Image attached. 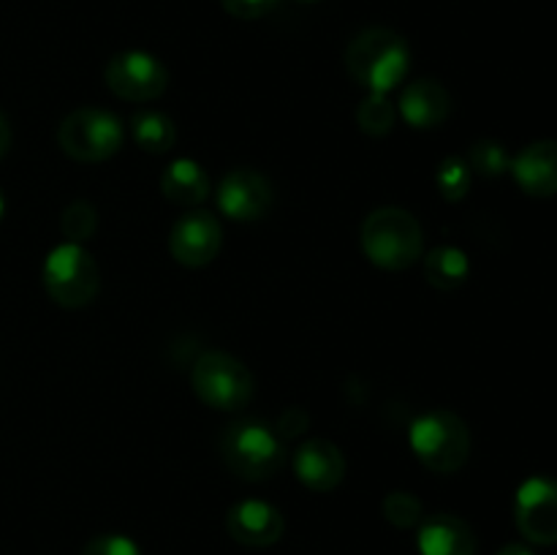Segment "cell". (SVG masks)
I'll use <instances>...</instances> for the list:
<instances>
[{
  "instance_id": "6da1fadb",
  "label": "cell",
  "mask_w": 557,
  "mask_h": 555,
  "mask_svg": "<svg viewBox=\"0 0 557 555\" xmlns=\"http://www.w3.org/2000/svg\"><path fill=\"white\" fill-rule=\"evenodd\" d=\"M343 65L348 76L370 92H389L408 76L411 47L389 27H368L348 41Z\"/></svg>"
},
{
  "instance_id": "7a4b0ae2",
  "label": "cell",
  "mask_w": 557,
  "mask_h": 555,
  "mask_svg": "<svg viewBox=\"0 0 557 555\" xmlns=\"http://www.w3.org/2000/svg\"><path fill=\"white\" fill-rule=\"evenodd\" d=\"M362 250L375 267L400 272L424 254V234L417 218L403 207H379L362 223Z\"/></svg>"
},
{
  "instance_id": "3957f363",
  "label": "cell",
  "mask_w": 557,
  "mask_h": 555,
  "mask_svg": "<svg viewBox=\"0 0 557 555\" xmlns=\"http://www.w3.org/2000/svg\"><path fill=\"white\" fill-rule=\"evenodd\" d=\"M408 444L424 468L435 473H455L471 455V430L455 411L435 408L413 419Z\"/></svg>"
},
{
  "instance_id": "277c9868",
  "label": "cell",
  "mask_w": 557,
  "mask_h": 555,
  "mask_svg": "<svg viewBox=\"0 0 557 555\" xmlns=\"http://www.w3.org/2000/svg\"><path fill=\"white\" fill-rule=\"evenodd\" d=\"M44 288L60 308H85L101 288L96 259L79 243H60L44 259Z\"/></svg>"
},
{
  "instance_id": "5b68a950",
  "label": "cell",
  "mask_w": 557,
  "mask_h": 555,
  "mask_svg": "<svg viewBox=\"0 0 557 555\" xmlns=\"http://www.w3.org/2000/svg\"><path fill=\"white\" fill-rule=\"evenodd\" d=\"M123 139V120L98 107L74 109L58 128L60 150L79 163L109 161L120 152Z\"/></svg>"
},
{
  "instance_id": "8992f818",
  "label": "cell",
  "mask_w": 557,
  "mask_h": 555,
  "mask_svg": "<svg viewBox=\"0 0 557 555\" xmlns=\"http://www.w3.org/2000/svg\"><path fill=\"white\" fill-rule=\"evenodd\" d=\"M190 384L205 406L218 411H239L250 403L256 392L253 373L243 359L226 351H205L194 362Z\"/></svg>"
},
{
  "instance_id": "52a82bcc",
  "label": "cell",
  "mask_w": 557,
  "mask_h": 555,
  "mask_svg": "<svg viewBox=\"0 0 557 555\" xmlns=\"http://www.w3.org/2000/svg\"><path fill=\"white\" fill-rule=\"evenodd\" d=\"M226 466L245 482H264L277 473L286 460L283 441L261 422H237L221 439Z\"/></svg>"
},
{
  "instance_id": "ba28073f",
  "label": "cell",
  "mask_w": 557,
  "mask_h": 555,
  "mask_svg": "<svg viewBox=\"0 0 557 555\" xmlns=\"http://www.w3.org/2000/svg\"><path fill=\"white\" fill-rule=\"evenodd\" d=\"M103 82L123 101L145 103L156 101L166 92L169 71L156 54L141 52V49H125V52L109 58L107 69H103Z\"/></svg>"
},
{
  "instance_id": "9c48e42d",
  "label": "cell",
  "mask_w": 557,
  "mask_h": 555,
  "mask_svg": "<svg viewBox=\"0 0 557 555\" xmlns=\"http://www.w3.org/2000/svg\"><path fill=\"white\" fill-rule=\"evenodd\" d=\"M515 522L533 544H557V482L531 477L515 495Z\"/></svg>"
},
{
  "instance_id": "30bf717a",
  "label": "cell",
  "mask_w": 557,
  "mask_h": 555,
  "mask_svg": "<svg viewBox=\"0 0 557 555\" xmlns=\"http://www.w3.org/2000/svg\"><path fill=\"white\" fill-rule=\"evenodd\" d=\"M223 245V229L212 212H185L169 232V254L183 267H207Z\"/></svg>"
},
{
  "instance_id": "8fae6325",
  "label": "cell",
  "mask_w": 557,
  "mask_h": 555,
  "mask_svg": "<svg viewBox=\"0 0 557 555\" xmlns=\"http://www.w3.org/2000/svg\"><path fill=\"white\" fill-rule=\"evenodd\" d=\"M272 199L270 180L256 169H234L215 190L218 210L232 221H259L270 212Z\"/></svg>"
},
{
  "instance_id": "7c38bea8",
  "label": "cell",
  "mask_w": 557,
  "mask_h": 555,
  "mask_svg": "<svg viewBox=\"0 0 557 555\" xmlns=\"http://www.w3.org/2000/svg\"><path fill=\"white\" fill-rule=\"evenodd\" d=\"M294 473L313 493H330L346 477V457L330 439H310L294 452Z\"/></svg>"
},
{
  "instance_id": "4fadbf2b",
  "label": "cell",
  "mask_w": 557,
  "mask_h": 555,
  "mask_svg": "<svg viewBox=\"0 0 557 555\" xmlns=\"http://www.w3.org/2000/svg\"><path fill=\"white\" fill-rule=\"evenodd\" d=\"M226 528L234 542L245 544V547H270L283 536L286 522H283V515L272 504L248 498L228 509Z\"/></svg>"
},
{
  "instance_id": "5bb4252c",
  "label": "cell",
  "mask_w": 557,
  "mask_h": 555,
  "mask_svg": "<svg viewBox=\"0 0 557 555\" xmlns=\"http://www.w3.org/2000/svg\"><path fill=\"white\" fill-rule=\"evenodd\" d=\"M515 183L528 196L547 199L557 194V139H539L522 147L509 166Z\"/></svg>"
},
{
  "instance_id": "9a60e30c",
  "label": "cell",
  "mask_w": 557,
  "mask_h": 555,
  "mask_svg": "<svg viewBox=\"0 0 557 555\" xmlns=\"http://www.w3.org/2000/svg\"><path fill=\"white\" fill-rule=\"evenodd\" d=\"M397 114L419 131L438 128L451 114V96L441 82L417 79L408 87H403Z\"/></svg>"
},
{
  "instance_id": "2e32d148",
  "label": "cell",
  "mask_w": 557,
  "mask_h": 555,
  "mask_svg": "<svg viewBox=\"0 0 557 555\" xmlns=\"http://www.w3.org/2000/svg\"><path fill=\"white\" fill-rule=\"evenodd\" d=\"M417 544L422 555H476V533L455 515L424 517Z\"/></svg>"
},
{
  "instance_id": "e0dca14e",
  "label": "cell",
  "mask_w": 557,
  "mask_h": 555,
  "mask_svg": "<svg viewBox=\"0 0 557 555\" xmlns=\"http://www.w3.org/2000/svg\"><path fill=\"white\" fill-rule=\"evenodd\" d=\"M161 190L174 205L196 207L210 196V177L194 158H177L161 174Z\"/></svg>"
},
{
  "instance_id": "ac0fdd59",
  "label": "cell",
  "mask_w": 557,
  "mask_h": 555,
  "mask_svg": "<svg viewBox=\"0 0 557 555\" xmlns=\"http://www.w3.org/2000/svg\"><path fill=\"white\" fill-rule=\"evenodd\" d=\"M471 275V259L462 248L438 245L424 256V278L438 292H455Z\"/></svg>"
},
{
  "instance_id": "d6986e66",
  "label": "cell",
  "mask_w": 557,
  "mask_h": 555,
  "mask_svg": "<svg viewBox=\"0 0 557 555\" xmlns=\"http://www.w3.org/2000/svg\"><path fill=\"white\" fill-rule=\"evenodd\" d=\"M131 136H134L136 145L147 152H169L177 141V128H174L172 118L158 109H141L131 118Z\"/></svg>"
},
{
  "instance_id": "ffe728a7",
  "label": "cell",
  "mask_w": 557,
  "mask_h": 555,
  "mask_svg": "<svg viewBox=\"0 0 557 555\" xmlns=\"http://www.w3.org/2000/svg\"><path fill=\"white\" fill-rule=\"evenodd\" d=\"M397 123V107L389 101V92H368L357 109V125L368 136L392 134Z\"/></svg>"
},
{
  "instance_id": "44dd1931",
  "label": "cell",
  "mask_w": 557,
  "mask_h": 555,
  "mask_svg": "<svg viewBox=\"0 0 557 555\" xmlns=\"http://www.w3.org/2000/svg\"><path fill=\"white\" fill-rule=\"evenodd\" d=\"M471 166H468V161H462V158L457 156L444 158V161L438 163V169H435V188H438V194L444 196L446 201L466 199L468 190H471Z\"/></svg>"
},
{
  "instance_id": "7402d4cb",
  "label": "cell",
  "mask_w": 557,
  "mask_h": 555,
  "mask_svg": "<svg viewBox=\"0 0 557 555\" xmlns=\"http://www.w3.org/2000/svg\"><path fill=\"white\" fill-rule=\"evenodd\" d=\"M468 166H471L473 174H482V177H500L504 172H509L511 158L500 141L479 139L468 150Z\"/></svg>"
},
{
  "instance_id": "603a6c76",
  "label": "cell",
  "mask_w": 557,
  "mask_h": 555,
  "mask_svg": "<svg viewBox=\"0 0 557 555\" xmlns=\"http://www.w3.org/2000/svg\"><path fill=\"white\" fill-rule=\"evenodd\" d=\"M96 226H98V212L96 207L85 199L71 201V205L63 210V215H60V229H63L69 243L82 245L85 239H90L92 234H96Z\"/></svg>"
},
{
  "instance_id": "cb8c5ba5",
  "label": "cell",
  "mask_w": 557,
  "mask_h": 555,
  "mask_svg": "<svg viewBox=\"0 0 557 555\" xmlns=\"http://www.w3.org/2000/svg\"><path fill=\"white\" fill-rule=\"evenodd\" d=\"M381 511H384L386 522H392L395 528H417L424 520L422 501L406 490H395V493L386 495Z\"/></svg>"
},
{
  "instance_id": "d4e9b609",
  "label": "cell",
  "mask_w": 557,
  "mask_h": 555,
  "mask_svg": "<svg viewBox=\"0 0 557 555\" xmlns=\"http://www.w3.org/2000/svg\"><path fill=\"white\" fill-rule=\"evenodd\" d=\"M82 555H141L136 547L134 539L123 536V533H101V536H92L85 544Z\"/></svg>"
},
{
  "instance_id": "484cf974",
  "label": "cell",
  "mask_w": 557,
  "mask_h": 555,
  "mask_svg": "<svg viewBox=\"0 0 557 555\" xmlns=\"http://www.w3.org/2000/svg\"><path fill=\"white\" fill-rule=\"evenodd\" d=\"M281 0H221L223 11L228 16H237V20H261L270 11L277 9Z\"/></svg>"
},
{
  "instance_id": "4316f807",
  "label": "cell",
  "mask_w": 557,
  "mask_h": 555,
  "mask_svg": "<svg viewBox=\"0 0 557 555\" xmlns=\"http://www.w3.org/2000/svg\"><path fill=\"white\" fill-rule=\"evenodd\" d=\"M308 424H310V417L302 411V408H286V411L281 414V419H277V433L297 435V433H305Z\"/></svg>"
},
{
  "instance_id": "83f0119b",
  "label": "cell",
  "mask_w": 557,
  "mask_h": 555,
  "mask_svg": "<svg viewBox=\"0 0 557 555\" xmlns=\"http://www.w3.org/2000/svg\"><path fill=\"white\" fill-rule=\"evenodd\" d=\"M9 145H11V128H9V120L3 118V112H0V158L9 152Z\"/></svg>"
},
{
  "instance_id": "f1b7e54d",
  "label": "cell",
  "mask_w": 557,
  "mask_h": 555,
  "mask_svg": "<svg viewBox=\"0 0 557 555\" xmlns=\"http://www.w3.org/2000/svg\"><path fill=\"white\" fill-rule=\"evenodd\" d=\"M498 555H533V550L528 544H506V547L498 550Z\"/></svg>"
},
{
  "instance_id": "f546056e",
  "label": "cell",
  "mask_w": 557,
  "mask_h": 555,
  "mask_svg": "<svg viewBox=\"0 0 557 555\" xmlns=\"http://www.w3.org/2000/svg\"><path fill=\"white\" fill-rule=\"evenodd\" d=\"M3 215H5V196L3 190H0V221H3Z\"/></svg>"
},
{
  "instance_id": "4dcf8cb0",
  "label": "cell",
  "mask_w": 557,
  "mask_h": 555,
  "mask_svg": "<svg viewBox=\"0 0 557 555\" xmlns=\"http://www.w3.org/2000/svg\"><path fill=\"white\" fill-rule=\"evenodd\" d=\"M299 3H319V0H299Z\"/></svg>"
}]
</instances>
